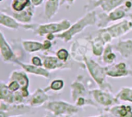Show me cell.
<instances>
[{
  "label": "cell",
  "instance_id": "cell-10",
  "mask_svg": "<svg viewBox=\"0 0 132 117\" xmlns=\"http://www.w3.org/2000/svg\"><path fill=\"white\" fill-rule=\"evenodd\" d=\"M127 0H88L84 5V10L90 12L97 8H101L104 12H110L116 8L123 5Z\"/></svg>",
  "mask_w": 132,
  "mask_h": 117
},
{
  "label": "cell",
  "instance_id": "cell-16",
  "mask_svg": "<svg viewBox=\"0 0 132 117\" xmlns=\"http://www.w3.org/2000/svg\"><path fill=\"white\" fill-rule=\"evenodd\" d=\"M50 100V96L47 94V92L44 89L37 88L29 96L28 100V104L35 108L43 106Z\"/></svg>",
  "mask_w": 132,
  "mask_h": 117
},
{
  "label": "cell",
  "instance_id": "cell-38",
  "mask_svg": "<svg viewBox=\"0 0 132 117\" xmlns=\"http://www.w3.org/2000/svg\"><path fill=\"white\" fill-rule=\"evenodd\" d=\"M89 117H108V115H107V114L101 113V115H98V116H89Z\"/></svg>",
  "mask_w": 132,
  "mask_h": 117
},
{
  "label": "cell",
  "instance_id": "cell-13",
  "mask_svg": "<svg viewBox=\"0 0 132 117\" xmlns=\"http://www.w3.org/2000/svg\"><path fill=\"white\" fill-rule=\"evenodd\" d=\"M43 62V67L50 71L54 70H62V69H71V64L69 62H64L61 60H60L56 56H52V55H46L43 54L42 56Z\"/></svg>",
  "mask_w": 132,
  "mask_h": 117
},
{
  "label": "cell",
  "instance_id": "cell-33",
  "mask_svg": "<svg viewBox=\"0 0 132 117\" xmlns=\"http://www.w3.org/2000/svg\"><path fill=\"white\" fill-rule=\"evenodd\" d=\"M30 62L32 65L37 66H43V62L42 56H33L31 57Z\"/></svg>",
  "mask_w": 132,
  "mask_h": 117
},
{
  "label": "cell",
  "instance_id": "cell-23",
  "mask_svg": "<svg viewBox=\"0 0 132 117\" xmlns=\"http://www.w3.org/2000/svg\"><path fill=\"white\" fill-rule=\"evenodd\" d=\"M90 42H91V52L93 55L97 57L102 56L105 46L107 45L105 42L103 40V39L97 33L95 36L91 37Z\"/></svg>",
  "mask_w": 132,
  "mask_h": 117
},
{
  "label": "cell",
  "instance_id": "cell-43",
  "mask_svg": "<svg viewBox=\"0 0 132 117\" xmlns=\"http://www.w3.org/2000/svg\"><path fill=\"white\" fill-rule=\"evenodd\" d=\"M16 117H19V116H16Z\"/></svg>",
  "mask_w": 132,
  "mask_h": 117
},
{
  "label": "cell",
  "instance_id": "cell-37",
  "mask_svg": "<svg viewBox=\"0 0 132 117\" xmlns=\"http://www.w3.org/2000/svg\"><path fill=\"white\" fill-rule=\"evenodd\" d=\"M45 39L50 40V41H53L56 39V35L55 34H48L45 36Z\"/></svg>",
  "mask_w": 132,
  "mask_h": 117
},
{
  "label": "cell",
  "instance_id": "cell-39",
  "mask_svg": "<svg viewBox=\"0 0 132 117\" xmlns=\"http://www.w3.org/2000/svg\"><path fill=\"white\" fill-rule=\"evenodd\" d=\"M128 18L129 19H131L132 21V12H129V14H128Z\"/></svg>",
  "mask_w": 132,
  "mask_h": 117
},
{
  "label": "cell",
  "instance_id": "cell-26",
  "mask_svg": "<svg viewBox=\"0 0 132 117\" xmlns=\"http://www.w3.org/2000/svg\"><path fill=\"white\" fill-rule=\"evenodd\" d=\"M114 47L111 43H108L106 45L104 53L102 55V60L103 62L107 64V65H112L114 63L116 59H117V56L115 54V52H114Z\"/></svg>",
  "mask_w": 132,
  "mask_h": 117
},
{
  "label": "cell",
  "instance_id": "cell-20",
  "mask_svg": "<svg viewBox=\"0 0 132 117\" xmlns=\"http://www.w3.org/2000/svg\"><path fill=\"white\" fill-rule=\"evenodd\" d=\"M34 13H35V7L32 5H31L27 8L21 12H12V15L20 23L28 24L32 22Z\"/></svg>",
  "mask_w": 132,
  "mask_h": 117
},
{
  "label": "cell",
  "instance_id": "cell-30",
  "mask_svg": "<svg viewBox=\"0 0 132 117\" xmlns=\"http://www.w3.org/2000/svg\"><path fill=\"white\" fill-rule=\"evenodd\" d=\"M56 57L64 62H69L70 61V59L71 57V55H70V52L65 48H60L56 52Z\"/></svg>",
  "mask_w": 132,
  "mask_h": 117
},
{
  "label": "cell",
  "instance_id": "cell-40",
  "mask_svg": "<svg viewBox=\"0 0 132 117\" xmlns=\"http://www.w3.org/2000/svg\"><path fill=\"white\" fill-rule=\"evenodd\" d=\"M44 117H50V116H48V115H46V116H45Z\"/></svg>",
  "mask_w": 132,
  "mask_h": 117
},
{
  "label": "cell",
  "instance_id": "cell-17",
  "mask_svg": "<svg viewBox=\"0 0 132 117\" xmlns=\"http://www.w3.org/2000/svg\"><path fill=\"white\" fill-rule=\"evenodd\" d=\"M113 47L124 59H128L132 57V39H120L116 44L113 45Z\"/></svg>",
  "mask_w": 132,
  "mask_h": 117
},
{
  "label": "cell",
  "instance_id": "cell-29",
  "mask_svg": "<svg viewBox=\"0 0 132 117\" xmlns=\"http://www.w3.org/2000/svg\"><path fill=\"white\" fill-rule=\"evenodd\" d=\"M65 86V82L62 79H53L44 89L46 92L53 91V92H60L63 89Z\"/></svg>",
  "mask_w": 132,
  "mask_h": 117
},
{
  "label": "cell",
  "instance_id": "cell-12",
  "mask_svg": "<svg viewBox=\"0 0 132 117\" xmlns=\"http://www.w3.org/2000/svg\"><path fill=\"white\" fill-rule=\"evenodd\" d=\"M0 54L2 60L6 63L15 64L16 61L19 60L2 31L0 32Z\"/></svg>",
  "mask_w": 132,
  "mask_h": 117
},
{
  "label": "cell",
  "instance_id": "cell-42",
  "mask_svg": "<svg viewBox=\"0 0 132 117\" xmlns=\"http://www.w3.org/2000/svg\"><path fill=\"white\" fill-rule=\"evenodd\" d=\"M64 117H70V116H64Z\"/></svg>",
  "mask_w": 132,
  "mask_h": 117
},
{
  "label": "cell",
  "instance_id": "cell-34",
  "mask_svg": "<svg viewBox=\"0 0 132 117\" xmlns=\"http://www.w3.org/2000/svg\"><path fill=\"white\" fill-rule=\"evenodd\" d=\"M52 47H53V41L48 40L46 39H45V40L43 41V51L42 52H47L50 50H51Z\"/></svg>",
  "mask_w": 132,
  "mask_h": 117
},
{
  "label": "cell",
  "instance_id": "cell-18",
  "mask_svg": "<svg viewBox=\"0 0 132 117\" xmlns=\"http://www.w3.org/2000/svg\"><path fill=\"white\" fill-rule=\"evenodd\" d=\"M104 111L114 117H132V107L129 105L117 104Z\"/></svg>",
  "mask_w": 132,
  "mask_h": 117
},
{
  "label": "cell",
  "instance_id": "cell-15",
  "mask_svg": "<svg viewBox=\"0 0 132 117\" xmlns=\"http://www.w3.org/2000/svg\"><path fill=\"white\" fill-rule=\"evenodd\" d=\"M15 64L19 65L26 73L35 75L37 76L43 77L45 79H50V73L49 70L46 69L43 66H37L35 65L28 64V63H24L21 62L20 60L16 61Z\"/></svg>",
  "mask_w": 132,
  "mask_h": 117
},
{
  "label": "cell",
  "instance_id": "cell-21",
  "mask_svg": "<svg viewBox=\"0 0 132 117\" xmlns=\"http://www.w3.org/2000/svg\"><path fill=\"white\" fill-rule=\"evenodd\" d=\"M60 0H46L44 4L43 15L46 20H51L59 11Z\"/></svg>",
  "mask_w": 132,
  "mask_h": 117
},
{
  "label": "cell",
  "instance_id": "cell-19",
  "mask_svg": "<svg viewBox=\"0 0 132 117\" xmlns=\"http://www.w3.org/2000/svg\"><path fill=\"white\" fill-rule=\"evenodd\" d=\"M0 25L12 30H18L23 26V24L18 22L12 15L7 14L3 10L0 12Z\"/></svg>",
  "mask_w": 132,
  "mask_h": 117
},
{
  "label": "cell",
  "instance_id": "cell-8",
  "mask_svg": "<svg viewBox=\"0 0 132 117\" xmlns=\"http://www.w3.org/2000/svg\"><path fill=\"white\" fill-rule=\"evenodd\" d=\"M32 106L29 104H9L0 102V117H16L32 113Z\"/></svg>",
  "mask_w": 132,
  "mask_h": 117
},
{
  "label": "cell",
  "instance_id": "cell-14",
  "mask_svg": "<svg viewBox=\"0 0 132 117\" xmlns=\"http://www.w3.org/2000/svg\"><path fill=\"white\" fill-rule=\"evenodd\" d=\"M83 76H79L75 81H73L70 85V94L71 100L73 102H76L80 97H87L90 96V90L88 91L84 83L82 82Z\"/></svg>",
  "mask_w": 132,
  "mask_h": 117
},
{
  "label": "cell",
  "instance_id": "cell-7",
  "mask_svg": "<svg viewBox=\"0 0 132 117\" xmlns=\"http://www.w3.org/2000/svg\"><path fill=\"white\" fill-rule=\"evenodd\" d=\"M90 94L94 102L104 108V110L114 105L120 104L121 101L114 95L111 90L104 89H94L90 90Z\"/></svg>",
  "mask_w": 132,
  "mask_h": 117
},
{
  "label": "cell",
  "instance_id": "cell-31",
  "mask_svg": "<svg viewBox=\"0 0 132 117\" xmlns=\"http://www.w3.org/2000/svg\"><path fill=\"white\" fill-rule=\"evenodd\" d=\"M7 85H8L9 89L13 93L17 92V91L20 90V89H21V86H20L19 83L15 80H9Z\"/></svg>",
  "mask_w": 132,
  "mask_h": 117
},
{
  "label": "cell",
  "instance_id": "cell-9",
  "mask_svg": "<svg viewBox=\"0 0 132 117\" xmlns=\"http://www.w3.org/2000/svg\"><path fill=\"white\" fill-rule=\"evenodd\" d=\"M104 29L112 39L121 38L132 31V21L128 18L115 22Z\"/></svg>",
  "mask_w": 132,
  "mask_h": 117
},
{
  "label": "cell",
  "instance_id": "cell-25",
  "mask_svg": "<svg viewBox=\"0 0 132 117\" xmlns=\"http://www.w3.org/2000/svg\"><path fill=\"white\" fill-rule=\"evenodd\" d=\"M0 101L9 104L14 103V93L9 89L7 83L2 81L0 83Z\"/></svg>",
  "mask_w": 132,
  "mask_h": 117
},
{
  "label": "cell",
  "instance_id": "cell-41",
  "mask_svg": "<svg viewBox=\"0 0 132 117\" xmlns=\"http://www.w3.org/2000/svg\"><path fill=\"white\" fill-rule=\"evenodd\" d=\"M0 2H3V0H0Z\"/></svg>",
  "mask_w": 132,
  "mask_h": 117
},
{
  "label": "cell",
  "instance_id": "cell-6",
  "mask_svg": "<svg viewBox=\"0 0 132 117\" xmlns=\"http://www.w3.org/2000/svg\"><path fill=\"white\" fill-rule=\"evenodd\" d=\"M90 39V36L79 38L72 43L70 52L71 57L76 62L84 63L85 58L89 56L88 54L91 50Z\"/></svg>",
  "mask_w": 132,
  "mask_h": 117
},
{
  "label": "cell",
  "instance_id": "cell-27",
  "mask_svg": "<svg viewBox=\"0 0 132 117\" xmlns=\"http://www.w3.org/2000/svg\"><path fill=\"white\" fill-rule=\"evenodd\" d=\"M32 5L31 0H11L10 8L12 12H19Z\"/></svg>",
  "mask_w": 132,
  "mask_h": 117
},
{
  "label": "cell",
  "instance_id": "cell-24",
  "mask_svg": "<svg viewBox=\"0 0 132 117\" xmlns=\"http://www.w3.org/2000/svg\"><path fill=\"white\" fill-rule=\"evenodd\" d=\"M21 44L24 51L27 53H35L43 51V42L40 41L23 39Z\"/></svg>",
  "mask_w": 132,
  "mask_h": 117
},
{
  "label": "cell",
  "instance_id": "cell-35",
  "mask_svg": "<svg viewBox=\"0 0 132 117\" xmlns=\"http://www.w3.org/2000/svg\"><path fill=\"white\" fill-rule=\"evenodd\" d=\"M75 1L76 0H60V6L66 5L67 8H70L73 5Z\"/></svg>",
  "mask_w": 132,
  "mask_h": 117
},
{
  "label": "cell",
  "instance_id": "cell-5",
  "mask_svg": "<svg viewBox=\"0 0 132 117\" xmlns=\"http://www.w3.org/2000/svg\"><path fill=\"white\" fill-rule=\"evenodd\" d=\"M43 108L52 113L54 116H72L76 115L80 109L75 104H71L63 100L48 101L43 106Z\"/></svg>",
  "mask_w": 132,
  "mask_h": 117
},
{
  "label": "cell",
  "instance_id": "cell-11",
  "mask_svg": "<svg viewBox=\"0 0 132 117\" xmlns=\"http://www.w3.org/2000/svg\"><path fill=\"white\" fill-rule=\"evenodd\" d=\"M106 66L107 75L111 78H132V69L125 62H119L118 63L108 65Z\"/></svg>",
  "mask_w": 132,
  "mask_h": 117
},
{
  "label": "cell",
  "instance_id": "cell-32",
  "mask_svg": "<svg viewBox=\"0 0 132 117\" xmlns=\"http://www.w3.org/2000/svg\"><path fill=\"white\" fill-rule=\"evenodd\" d=\"M25 100L26 99L23 97V96L22 95V93H21V92L19 90L14 93V103L15 104H22V103H24Z\"/></svg>",
  "mask_w": 132,
  "mask_h": 117
},
{
  "label": "cell",
  "instance_id": "cell-4",
  "mask_svg": "<svg viewBox=\"0 0 132 117\" xmlns=\"http://www.w3.org/2000/svg\"><path fill=\"white\" fill-rule=\"evenodd\" d=\"M84 64L90 77L99 86V88L112 91V86L109 83L107 79V66H101L90 56L85 58Z\"/></svg>",
  "mask_w": 132,
  "mask_h": 117
},
{
  "label": "cell",
  "instance_id": "cell-22",
  "mask_svg": "<svg viewBox=\"0 0 132 117\" xmlns=\"http://www.w3.org/2000/svg\"><path fill=\"white\" fill-rule=\"evenodd\" d=\"M9 80H15L17 81L20 86V89H29V79L27 76V73L22 70H14L10 73Z\"/></svg>",
  "mask_w": 132,
  "mask_h": 117
},
{
  "label": "cell",
  "instance_id": "cell-28",
  "mask_svg": "<svg viewBox=\"0 0 132 117\" xmlns=\"http://www.w3.org/2000/svg\"><path fill=\"white\" fill-rule=\"evenodd\" d=\"M120 101L129 102L132 103V87L124 86L115 95Z\"/></svg>",
  "mask_w": 132,
  "mask_h": 117
},
{
  "label": "cell",
  "instance_id": "cell-2",
  "mask_svg": "<svg viewBox=\"0 0 132 117\" xmlns=\"http://www.w3.org/2000/svg\"><path fill=\"white\" fill-rule=\"evenodd\" d=\"M71 22L67 19L47 23H28L23 24L22 28L26 30L32 31L35 35L39 37H45L48 34H59L67 29H68L71 25Z\"/></svg>",
  "mask_w": 132,
  "mask_h": 117
},
{
  "label": "cell",
  "instance_id": "cell-36",
  "mask_svg": "<svg viewBox=\"0 0 132 117\" xmlns=\"http://www.w3.org/2000/svg\"><path fill=\"white\" fill-rule=\"evenodd\" d=\"M44 1L45 0H31V2H32V5L36 8V7L40 6L43 3Z\"/></svg>",
  "mask_w": 132,
  "mask_h": 117
},
{
  "label": "cell",
  "instance_id": "cell-1",
  "mask_svg": "<svg viewBox=\"0 0 132 117\" xmlns=\"http://www.w3.org/2000/svg\"><path fill=\"white\" fill-rule=\"evenodd\" d=\"M97 14L95 10L87 12L84 16L77 20L66 31L56 34V38L61 39L64 42H70L75 35L81 33L87 27L97 25Z\"/></svg>",
  "mask_w": 132,
  "mask_h": 117
},
{
  "label": "cell",
  "instance_id": "cell-3",
  "mask_svg": "<svg viewBox=\"0 0 132 117\" xmlns=\"http://www.w3.org/2000/svg\"><path fill=\"white\" fill-rule=\"evenodd\" d=\"M131 8L132 0H127L123 5L110 12H100L97 14V27L99 29L105 28L108 26L110 23L119 22L128 18Z\"/></svg>",
  "mask_w": 132,
  "mask_h": 117
}]
</instances>
